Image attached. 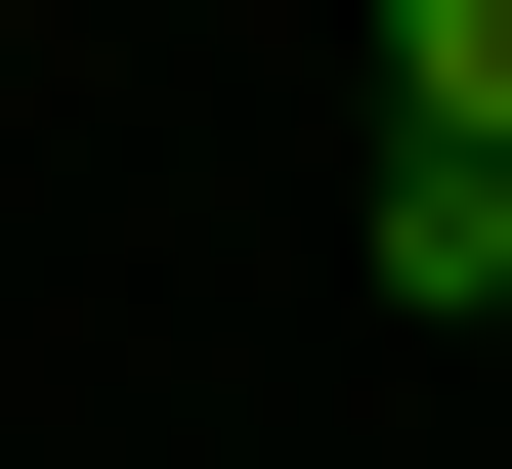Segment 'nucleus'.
Here are the masks:
<instances>
[{
  "instance_id": "f257e3e1",
  "label": "nucleus",
  "mask_w": 512,
  "mask_h": 469,
  "mask_svg": "<svg viewBox=\"0 0 512 469\" xmlns=\"http://www.w3.org/2000/svg\"><path fill=\"white\" fill-rule=\"evenodd\" d=\"M384 128H427V171H512V0H384Z\"/></svg>"
}]
</instances>
